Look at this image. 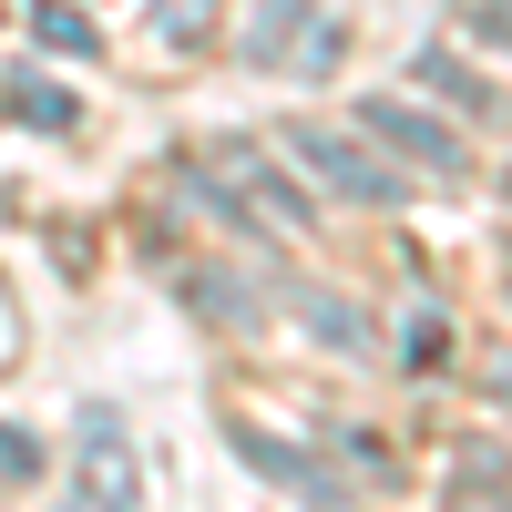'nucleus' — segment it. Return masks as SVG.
I'll return each mask as SVG.
<instances>
[{"label":"nucleus","mask_w":512,"mask_h":512,"mask_svg":"<svg viewBox=\"0 0 512 512\" xmlns=\"http://www.w3.org/2000/svg\"><path fill=\"white\" fill-rule=\"evenodd\" d=\"M492 400H502V410H512V359H502V369H492Z\"/></svg>","instance_id":"obj_3"},{"label":"nucleus","mask_w":512,"mask_h":512,"mask_svg":"<svg viewBox=\"0 0 512 512\" xmlns=\"http://www.w3.org/2000/svg\"><path fill=\"white\" fill-rule=\"evenodd\" d=\"M287 144H297V164H318V175H328L338 195H369V205H379V195H390V185H400V175H390V164H379V154H359L349 134H338V123H297V134H287Z\"/></svg>","instance_id":"obj_1"},{"label":"nucleus","mask_w":512,"mask_h":512,"mask_svg":"<svg viewBox=\"0 0 512 512\" xmlns=\"http://www.w3.org/2000/svg\"><path fill=\"white\" fill-rule=\"evenodd\" d=\"M369 123L390 134L400 154H420V164H441V175H461V134H441V123H420L410 103H369Z\"/></svg>","instance_id":"obj_2"}]
</instances>
